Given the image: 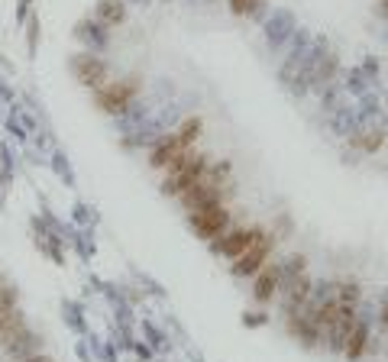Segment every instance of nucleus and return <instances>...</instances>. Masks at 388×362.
Returning a JSON list of instances; mask_svg holds the SVG:
<instances>
[{"mask_svg":"<svg viewBox=\"0 0 388 362\" xmlns=\"http://www.w3.org/2000/svg\"><path fill=\"white\" fill-rule=\"evenodd\" d=\"M278 288H282V269H278V262H265L253 275V298H256V304H272V298H278Z\"/></svg>","mask_w":388,"mask_h":362,"instance_id":"obj_8","label":"nucleus"},{"mask_svg":"<svg viewBox=\"0 0 388 362\" xmlns=\"http://www.w3.org/2000/svg\"><path fill=\"white\" fill-rule=\"evenodd\" d=\"M181 204H185V211H201V207H211V204H223V191L217 181H211L207 175H201L197 181H194L191 188H185L181 191Z\"/></svg>","mask_w":388,"mask_h":362,"instance_id":"obj_7","label":"nucleus"},{"mask_svg":"<svg viewBox=\"0 0 388 362\" xmlns=\"http://www.w3.org/2000/svg\"><path fill=\"white\" fill-rule=\"evenodd\" d=\"M140 91H142L140 75H126V78H110V81H104L100 88H94V104L100 107L104 114L120 116V114H126V110L136 104Z\"/></svg>","mask_w":388,"mask_h":362,"instance_id":"obj_1","label":"nucleus"},{"mask_svg":"<svg viewBox=\"0 0 388 362\" xmlns=\"http://www.w3.org/2000/svg\"><path fill=\"white\" fill-rule=\"evenodd\" d=\"M71 71L84 88H100L104 81H110V65L97 52H78L71 59Z\"/></svg>","mask_w":388,"mask_h":362,"instance_id":"obj_5","label":"nucleus"},{"mask_svg":"<svg viewBox=\"0 0 388 362\" xmlns=\"http://www.w3.org/2000/svg\"><path fill=\"white\" fill-rule=\"evenodd\" d=\"M201 130H204L201 116H188V120H181V126H178V133H175V139L181 142V149H194V142H197Z\"/></svg>","mask_w":388,"mask_h":362,"instance_id":"obj_18","label":"nucleus"},{"mask_svg":"<svg viewBox=\"0 0 388 362\" xmlns=\"http://www.w3.org/2000/svg\"><path fill=\"white\" fill-rule=\"evenodd\" d=\"M23 330H27V320H23V314H20V310L0 314V346H3V349H7V346L13 343Z\"/></svg>","mask_w":388,"mask_h":362,"instance_id":"obj_16","label":"nucleus"},{"mask_svg":"<svg viewBox=\"0 0 388 362\" xmlns=\"http://www.w3.org/2000/svg\"><path fill=\"white\" fill-rule=\"evenodd\" d=\"M272 252H275V236L272 233H262L243 256L233 259V275H237V278H253V275L272 259Z\"/></svg>","mask_w":388,"mask_h":362,"instance_id":"obj_4","label":"nucleus"},{"mask_svg":"<svg viewBox=\"0 0 388 362\" xmlns=\"http://www.w3.org/2000/svg\"><path fill=\"white\" fill-rule=\"evenodd\" d=\"M39 349H43V336H36L33 330H23V333L7 346V356H13V359H27V356L39 353Z\"/></svg>","mask_w":388,"mask_h":362,"instance_id":"obj_15","label":"nucleus"},{"mask_svg":"<svg viewBox=\"0 0 388 362\" xmlns=\"http://www.w3.org/2000/svg\"><path fill=\"white\" fill-rule=\"evenodd\" d=\"M94 17H97V23H100V27H107V29L120 27V23L126 20V0H100Z\"/></svg>","mask_w":388,"mask_h":362,"instance_id":"obj_14","label":"nucleus"},{"mask_svg":"<svg viewBox=\"0 0 388 362\" xmlns=\"http://www.w3.org/2000/svg\"><path fill=\"white\" fill-rule=\"evenodd\" d=\"M369 88H372V78L359 68V65L346 71V81H343V91H346V94H353V98H362V94H369Z\"/></svg>","mask_w":388,"mask_h":362,"instance_id":"obj_17","label":"nucleus"},{"mask_svg":"<svg viewBox=\"0 0 388 362\" xmlns=\"http://www.w3.org/2000/svg\"><path fill=\"white\" fill-rule=\"evenodd\" d=\"M20 362H55L52 356H45V353H33V356H27V359H20Z\"/></svg>","mask_w":388,"mask_h":362,"instance_id":"obj_23","label":"nucleus"},{"mask_svg":"<svg viewBox=\"0 0 388 362\" xmlns=\"http://www.w3.org/2000/svg\"><path fill=\"white\" fill-rule=\"evenodd\" d=\"M227 3L237 17H253V13H259V7H262V0H227Z\"/></svg>","mask_w":388,"mask_h":362,"instance_id":"obj_20","label":"nucleus"},{"mask_svg":"<svg viewBox=\"0 0 388 362\" xmlns=\"http://www.w3.org/2000/svg\"><path fill=\"white\" fill-rule=\"evenodd\" d=\"M278 269H282V285H285V282H291V278H298L301 272H308V259L301 256V252H294V256L282 259Z\"/></svg>","mask_w":388,"mask_h":362,"instance_id":"obj_19","label":"nucleus"},{"mask_svg":"<svg viewBox=\"0 0 388 362\" xmlns=\"http://www.w3.org/2000/svg\"><path fill=\"white\" fill-rule=\"evenodd\" d=\"M207 165H211V162H207V156H197V152H194V156H191V159H188L181 168L168 172V175H165V185H162V191H165V195H175V197H178L181 191H185V188H191L194 181H197V178L207 172Z\"/></svg>","mask_w":388,"mask_h":362,"instance_id":"obj_6","label":"nucleus"},{"mask_svg":"<svg viewBox=\"0 0 388 362\" xmlns=\"http://www.w3.org/2000/svg\"><path fill=\"white\" fill-rule=\"evenodd\" d=\"M362 304V285L356 278H340L336 282V308L343 314H356Z\"/></svg>","mask_w":388,"mask_h":362,"instance_id":"obj_13","label":"nucleus"},{"mask_svg":"<svg viewBox=\"0 0 388 362\" xmlns=\"http://www.w3.org/2000/svg\"><path fill=\"white\" fill-rule=\"evenodd\" d=\"M188 223H191L194 236H201L204 243H214L217 236H223L230 230V211L223 204H211V207L188 213Z\"/></svg>","mask_w":388,"mask_h":362,"instance_id":"obj_2","label":"nucleus"},{"mask_svg":"<svg viewBox=\"0 0 388 362\" xmlns=\"http://www.w3.org/2000/svg\"><path fill=\"white\" fill-rule=\"evenodd\" d=\"M379 330L388 333V294H382V301H379Z\"/></svg>","mask_w":388,"mask_h":362,"instance_id":"obj_21","label":"nucleus"},{"mask_svg":"<svg viewBox=\"0 0 388 362\" xmlns=\"http://www.w3.org/2000/svg\"><path fill=\"white\" fill-rule=\"evenodd\" d=\"M369 333H372L369 320H359V317H356L353 330H350V336H346V343H343L346 362H359L362 356H366V349H369Z\"/></svg>","mask_w":388,"mask_h":362,"instance_id":"obj_12","label":"nucleus"},{"mask_svg":"<svg viewBox=\"0 0 388 362\" xmlns=\"http://www.w3.org/2000/svg\"><path fill=\"white\" fill-rule=\"evenodd\" d=\"M359 68H362V71H366V75H369V78H372V81L379 78V62H375V59H372V55H369V59H366V62H362V65H359Z\"/></svg>","mask_w":388,"mask_h":362,"instance_id":"obj_22","label":"nucleus"},{"mask_svg":"<svg viewBox=\"0 0 388 362\" xmlns=\"http://www.w3.org/2000/svg\"><path fill=\"white\" fill-rule=\"evenodd\" d=\"M262 320L265 317H259V314H246V317H243V324H246V327H259Z\"/></svg>","mask_w":388,"mask_h":362,"instance_id":"obj_24","label":"nucleus"},{"mask_svg":"<svg viewBox=\"0 0 388 362\" xmlns=\"http://www.w3.org/2000/svg\"><path fill=\"white\" fill-rule=\"evenodd\" d=\"M311 292H314V278H311L308 272H301L298 278L285 282L282 288H278V294H282L285 314H294V310L304 308V304H308V298H311Z\"/></svg>","mask_w":388,"mask_h":362,"instance_id":"obj_9","label":"nucleus"},{"mask_svg":"<svg viewBox=\"0 0 388 362\" xmlns=\"http://www.w3.org/2000/svg\"><path fill=\"white\" fill-rule=\"evenodd\" d=\"M294 29H298V23L291 17V10H275L272 17L265 20V43L272 49H278V45H285L294 36Z\"/></svg>","mask_w":388,"mask_h":362,"instance_id":"obj_10","label":"nucleus"},{"mask_svg":"<svg viewBox=\"0 0 388 362\" xmlns=\"http://www.w3.org/2000/svg\"><path fill=\"white\" fill-rule=\"evenodd\" d=\"M385 142H388V133L382 123H366V126H356V130L350 133V146L362 149L366 156H375Z\"/></svg>","mask_w":388,"mask_h":362,"instance_id":"obj_11","label":"nucleus"},{"mask_svg":"<svg viewBox=\"0 0 388 362\" xmlns=\"http://www.w3.org/2000/svg\"><path fill=\"white\" fill-rule=\"evenodd\" d=\"M262 233H265L262 227H230L223 236L214 239L211 249L217 252V256H223V259H230V262H233V259L243 256V252H246V249L253 246Z\"/></svg>","mask_w":388,"mask_h":362,"instance_id":"obj_3","label":"nucleus"}]
</instances>
